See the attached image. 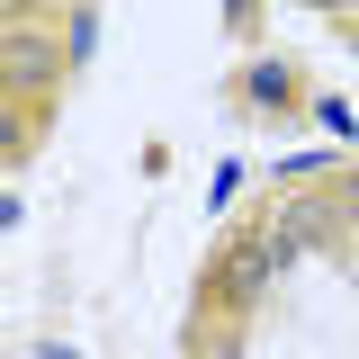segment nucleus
I'll list each match as a JSON object with an SVG mask.
<instances>
[{"label":"nucleus","instance_id":"nucleus-1","mask_svg":"<svg viewBox=\"0 0 359 359\" xmlns=\"http://www.w3.org/2000/svg\"><path fill=\"white\" fill-rule=\"evenodd\" d=\"M54 27H63V18H27V9H9V36H0V72H9V99H45V90H54V63H72Z\"/></svg>","mask_w":359,"mask_h":359},{"label":"nucleus","instance_id":"nucleus-2","mask_svg":"<svg viewBox=\"0 0 359 359\" xmlns=\"http://www.w3.org/2000/svg\"><path fill=\"white\" fill-rule=\"evenodd\" d=\"M278 269H287V261H278L269 224H252V233H233V243L216 252V269H207V297H216V306H252Z\"/></svg>","mask_w":359,"mask_h":359},{"label":"nucleus","instance_id":"nucleus-3","mask_svg":"<svg viewBox=\"0 0 359 359\" xmlns=\"http://www.w3.org/2000/svg\"><path fill=\"white\" fill-rule=\"evenodd\" d=\"M341 233V198H323V189H287L278 198V216H269V243H278V261H306Z\"/></svg>","mask_w":359,"mask_h":359},{"label":"nucleus","instance_id":"nucleus-4","mask_svg":"<svg viewBox=\"0 0 359 359\" xmlns=\"http://www.w3.org/2000/svg\"><path fill=\"white\" fill-rule=\"evenodd\" d=\"M243 99H252L261 117L297 108V63H278V54H252V63H243Z\"/></svg>","mask_w":359,"mask_h":359},{"label":"nucleus","instance_id":"nucleus-5","mask_svg":"<svg viewBox=\"0 0 359 359\" xmlns=\"http://www.w3.org/2000/svg\"><path fill=\"white\" fill-rule=\"evenodd\" d=\"M63 54H72V63L99 54V9H63Z\"/></svg>","mask_w":359,"mask_h":359},{"label":"nucleus","instance_id":"nucleus-6","mask_svg":"<svg viewBox=\"0 0 359 359\" xmlns=\"http://www.w3.org/2000/svg\"><path fill=\"white\" fill-rule=\"evenodd\" d=\"M314 117H323V135H359V117L341 108V99H314Z\"/></svg>","mask_w":359,"mask_h":359},{"label":"nucleus","instance_id":"nucleus-7","mask_svg":"<svg viewBox=\"0 0 359 359\" xmlns=\"http://www.w3.org/2000/svg\"><path fill=\"white\" fill-rule=\"evenodd\" d=\"M207 198H216V207H233V198H243V162H216V189H207Z\"/></svg>","mask_w":359,"mask_h":359},{"label":"nucleus","instance_id":"nucleus-8","mask_svg":"<svg viewBox=\"0 0 359 359\" xmlns=\"http://www.w3.org/2000/svg\"><path fill=\"white\" fill-rule=\"evenodd\" d=\"M341 216H359V171H341Z\"/></svg>","mask_w":359,"mask_h":359},{"label":"nucleus","instance_id":"nucleus-9","mask_svg":"<svg viewBox=\"0 0 359 359\" xmlns=\"http://www.w3.org/2000/svg\"><path fill=\"white\" fill-rule=\"evenodd\" d=\"M36 359H81V351H63V341H36Z\"/></svg>","mask_w":359,"mask_h":359}]
</instances>
